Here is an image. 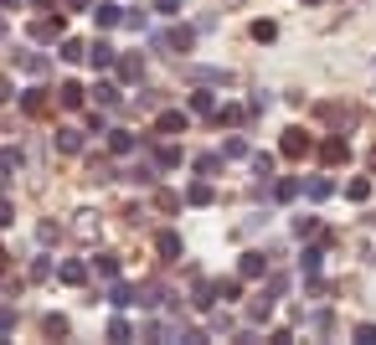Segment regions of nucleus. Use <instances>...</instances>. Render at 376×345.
Returning a JSON list of instances; mask_svg holds the SVG:
<instances>
[{"label": "nucleus", "mask_w": 376, "mask_h": 345, "mask_svg": "<svg viewBox=\"0 0 376 345\" xmlns=\"http://www.w3.org/2000/svg\"><path fill=\"white\" fill-rule=\"evenodd\" d=\"M216 124H222V129H237L242 119H248V109H237V103H216V114H212Z\"/></svg>", "instance_id": "6ab92c4d"}, {"label": "nucleus", "mask_w": 376, "mask_h": 345, "mask_svg": "<svg viewBox=\"0 0 376 345\" xmlns=\"http://www.w3.org/2000/svg\"><path fill=\"white\" fill-rule=\"evenodd\" d=\"M155 176H160V170H155V160H140V165H129V181H135V186H155Z\"/></svg>", "instance_id": "a878e982"}, {"label": "nucleus", "mask_w": 376, "mask_h": 345, "mask_svg": "<svg viewBox=\"0 0 376 345\" xmlns=\"http://www.w3.org/2000/svg\"><path fill=\"white\" fill-rule=\"evenodd\" d=\"M371 222H376V217H371Z\"/></svg>", "instance_id": "6e6d98bb"}, {"label": "nucleus", "mask_w": 376, "mask_h": 345, "mask_svg": "<svg viewBox=\"0 0 376 345\" xmlns=\"http://www.w3.org/2000/svg\"><path fill=\"white\" fill-rule=\"evenodd\" d=\"M191 83H202V88H222V83H232L227 68H191Z\"/></svg>", "instance_id": "ddd939ff"}, {"label": "nucleus", "mask_w": 376, "mask_h": 345, "mask_svg": "<svg viewBox=\"0 0 376 345\" xmlns=\"http://www.w3.org/2000/svg\"><path fill=\"white\" fill-rule=\"evenodd\" d=\"M16 68L31 73V78H41V73H47V57H41V52H16Z\"/></svg>", "instance_id": "412c9836"}, {"label": "nucleus", "mask_w": 376, "mask_h": 345, "mask_svg": "<svg viewBox=\"0 0 376 345\" xmlns=\"http://www.w3.org/2000/svg\"><path fill=\"white\" fill-rule=\"evenodd\" d=\"M155 253H160L165 263H175V258L186 253V243H181V232H160V237H155Z\"/></svg>", "instance_id": "9d476101"}, {"label": "nucleus", "mask_w": 376, "mask_h": 345, "mask_svg": "<svg viewBox=\"0 0 376 345\" xmlns=\"http://www.w3.org/2000/svg\"><path fill=\"white\" fill-rule=\"evenodd\" d=\"M93 21H98V31H114L119 21H124V6H114V0H103V6L93 11Z\"/></svg>", "instance_id": "4468645a"}, {"label": "nucleus", "mask_w": 376, "mask_h": 345, "mask_svg": "<svg viewBox=\"0 0 376 345\" xmlns=\"http://www.w3.org/2000/svg\"><path fill=\"white\" fill-rule=\"evenodd\" d=\"M83 98H88L83 83H62V88H57V103H62V109H83Z\"/></svg>", "instance_id": "f3484780"}, {"label": "nucleus", "mask_w": 376, "mask_h": 345, "mask_svg": "<svg viewBox=\"0 0 376 345\" xmlns=\"http://www.w3.org/2000/svg\"><path fill=\"white\" fill-rule=\"evenodd\" d=\"M155 201H160V211H181V196H170V191H160Z\"/></svg>", "instance_id": "49530a36"}, {"label": "nucleus", "mask_w": 376, "mask_h": 345, "mask_svg": "<svg viewBox=\"0 0 376 345\" xmlns=\"http://www.w3.org/2000/svg\"><path fill=\"white\" fill-rule=\"evenodd\" d=\"M242 155H248V139H237V134H232V139L222 144V160H242Z\"/></svg>", "instance_id": "e433bc0d"}, {"label": "nucleus", "mask_w": 376, "mask_h": 345, "mask_svg": "<svg viewBox=\"0 0 376 345\" xmlns=\"http://www.w3.org/2000/svg\"><path fill=\"white\" fill-rule=\"evenodd\" d=\"M21 109H26L31 119H41V114H47V88H31L26 98H21Z\"/></svg>", "instance_id": "5701e85b"}, {"label": "nucleus", "mask_w": 376, "mask_h": 345, "mask_svg": "<svg viewBox=\"0 0 376 345\" xmlns=\"http://www.w3.org/2000/svg\"><path fill=\"white\" fill-rule=\"evenodd\" d=\"M309 149H315V139H309L304 129H283V139H278V155L283 160H304Z\"/></svg>", "instance_id": "7ed1b4c3"}, {"label": "nucleus", "mask_w": 376, "mask_h": 345, "mask_svg": "<svg viewBox=\"0 0 376 345\" xmlns=\"http://www.w3.org/2000/svg\"><path fill=\"white\" fill-rule=\"evenodd\" d=\"M119 98H124V93H119V83H108V78L93 83V103H98V109H119Z\"/></svg>", "instance_id": "9b49d317"}, {"label": "nucleus", "mask_w": 376, "mask_h": 345, "mask_svg": "<svg viewBox=\"0 0 376 345\" xmlns=\"http://www.w3.org/2000/svg\"><path fill=\"white\" fill-rule=\"evenodd\" d=\"M155 47H160V52H191V47H196V26H170V31H160V36H155Z\"/></svg>", "instance_id": "f03ea898"}, {"label": "nucleus", "mask_w": 376, "mask_h": 345, "mask_svg": "<svg viewBox=\"0 0 376 345\" xmlns=\"http://www.w3.org/2000/svg\"><path fill=\"white\" fill-rule=\"evenodd\" d=\"M41 330H47L52 340H68V330H73V325H68V314H47V319H41Z\"/></svg>", "instance_id": "c85d7f7f"}, {"label": "nucleus", "mask_w": 376, "mask_h": 345, "mask_svg": "<svg viewBox=\"0 0 376 345\" xmlns=\"http://www.w3.org/2000/svg\"><path fill=\"white\" fill-rule=\"evenodd\" d=\"M304 6H320V0H304Z\"/></svg>", "instance_id": "864d4df0"}, {"label": "nucleus", "mask_w": 376, "mask_h": 345, "mask_svg": "<svg viewBox=\"0 0 376 345\" xmlns=\"http://www.w3.org/2000/svg\"><path fill=\"white\" fill-rule=\"evenodd\" d=\"M108 340H135V325H129L124 314H114L108 319Z\"/></svg>", "instance_id": "473e14b6"}, {"label": "nucleus", "mask_w": 376, "mask_h": 345, "mask_svg": "<svg viewBox=\"0 0 376 345\" xmlns=\"http://www.w3.org/2000/svg\"><path fill=\"white\" fill-rule=\"evenodd\" d=\"M320 232V217H294V237H315Z\"/></svg>", "instance_id": "4c0bfd02"}, {"label": "nucleus", "mask_w": 376, "mask_h": 345, "mask_svg": "<svg viewBox=\"0 0 376 345\" xmlns=\"http://www.w3.org/2000/svg\"><path fill=\"white\" fill-rule=\"evenodd\" d=\"M0 6H21V0H0Z\"/></svg>", "instance_id": "8fccbe9b"}, {"label": "nucleus", "mask_w": 376, "mask_h": 345, "mask_svg": "<svg viewBox=\"0 0 376 345\" xmlns=\"http://www.w3.org/2000/svg\"><path fill=\"white\" fill-rule=\"evenodd\" d=\"M371 170H376V149H371Z\"/></svg>", "instance_id": "3c124183"}, {"label": "nucleus", "mask_w": 376, "mask_h": 345, "mask_svg": "<svg viewBox=\"0 0 376 345\" xmlns=\"http://www.w3.org/2000/svg\"><path fill=\"white\" fill-rule=\"evenodd\" d=\"M108 304H114V309H129V304H135V284H114V289H108Z\"/></svg>", "instance_id": "cd10ccee"}, {"label": "nucleus", "mask_w": 376, "mask_h": 345, "mask_svg": "<svg viewBox=\"0 0 376 345\" xmlns=\"http://www.w3.org/2000/svg\"><path fill=\"white\" fill-rule=\"evenodd\" d=\"M16 222V206H11V196H0V227H11Z\"/></svg>", "instance_id": "c03bdc74"}, {"label": "nucleus", "mask_w": 376, "mask_h": 345, "mask_svg": "<svg viewBox=\"0 0 376 345\" xmlns=\"http://www.w3.org/2000/svg\"><path fill=\"white\" fill-rule=\"evenodd\" d=\"M181 201H186V206H212V201H216V191H212V181L202 176V181H191V186H186V196H181Z\"/></svg>", "instance_id": "6e6552de"}, {"label": "nucleus", "mask_w": 376, "mask_h": 345, "mask_svg": "<svg viewBox=\"0 0 376 345\" xmlns=\"http://www.w3.org/2000/svg\"><path fill=\"white\" fill-rule=\"evenodd\" d=\"M108 149H114V155H135V149H140V139L129 134V129H114V134H108Z\"/></svg>", "instance_id": "aec40b11"}, {"label": "nucleus", "mask_w": 376, "mask_h": 345, "mask_svg": "<svg viewBox=\"0 0 376 345\" xmlns=\"http://www.w3.org/2000/svg\"><path fill=\"white\" fill-rule=\"evenodd\" d=\"M150 6L160 11V16H181V0H150Z\"/></svg>", "instance_id": "37998d69"}, {"label": "nucleus", "mask_w": 376, "mask_h": 345, "mask_svg": "<svg viewBox=\"0 0 376 345\" xmlns=\"http://www.w3.org/2000/svg\"><path fill=\"white\" fill-rule=\"evenodd\" d=\"M11 330H16V309L0 304V335H11Z\"/></svg>", "instance_id": "a19ab883"}, {"label": "nucleus", "mask_w": 376, "mask_h": 345, "mask_svg": "<svg viewBox=\"0 0 376 345\" xmlns=\"http://www.w3.org/2000/svg\"><path fill=\"white\" fill-rule=\"evenodd\" d=\"M0 268H6V253H0Z\"/></svg>", "instance_id": "603ef678"}, {"label": "nucleus", "mask_w": 376, "mask_h": 345, "mask_svg": "<svg viewBox=\"0 0 376 345\" xmlns=\"http://www.w3.org/2000/svg\"><path fill=\"white\" fill-rule=\"evenodd\" d=\"M196 170H202V176H216V170H222V155H196Z\"/></svg>", "instance_id": "58836bf2"}, {"label": "nucleus", "mask_w": 376, "mask_h": 345, "mask_svg": "<svg viewBox=\"0 0 376 345\" xmlns=\"http://www.w3.org/2000/svg\"><path fill=\"white\" fill-rule=\"evenodd\" d=\"M320 268H325V243H309V248L299 253V273H304V278H320Z\"/></svg>", "instance_id": "0eeeda50"}, {"label": "nucleus", "mask_w": 376, "mask_h": 345, "mask_svg": "<svg viewBox=\"0 0 376 345\" xmlns=\"http://www.w3.org/2000/svg\"><path fill=\"white\" fill-rule=\"evenodd\" d=\"M320 160H325V165H345V160H350V144H345V139H325V144H320Z\"/></svg>", "instance_id": "2eb2a0df"}, {"label": "nucleus", "mask_w": 376, "mask_h": 345, "mask_svg": "<svg viewBox=\"0 0 376 345\" xmlns=\"http://www.w3.org/2000/svg\"><path fill=\"white\" fill-rule=\"evenodd\" d=\"M119 26H129V31H145L150 21H145V11H124V21H119Z\"/></svg>", "instance_id": "ea45409f"}, {"label": "nucleus", "mask_w": 376, "mask_h": 345, "mask_svg": "<svg viewBox=\"0 0 376 345\" xmlns=\"http://www.w3.org/2000/svg\"><path fill=\"white\" fill-rule=\"evenodd\" d=\"M150 160H155V170H175V165H181V149H175V144H160Z\"/></svg>", "instance_id": "b1692460"}, {"label": "nucleus", "mask_w": 376, "mask_h": 345, "mask_svg": "<svg viewBox=\"0 0 376 345\" xmlns=\"http://www.w3.org/2000/svg\"><path fill=\"white\" fill-rule=\"evenodd\" d=\"M278 36V21H253V41H273Z\"/></svg>", "instance_id": "c9c22d12"}, {"label": "nucleus", "mask_w": 376, "mask_h": 345, "mask_svg": "<svg viewBox=\"0 0 376 345\" xmlns=\"http://www.w3.org/2000/svg\"><path fill=\"white\" fill-rule=\"evenodd\" d=\"M0 36H6V21H0Z\"/></svg>", "instance_id": "5fc2aeb1"}, {"label": "nucleus", "mask_w": 376, "mask_h": 345, "mask_svg": "<svg viewBox=\"0 0 376 345\" xmlns=\"http://www.w3.org/2000/svg\"><path fill=\"white\" fill-rule=\"evenodd\" d=\"M114 57H119V52L108 47V41H93V47H88V62H93L98 73H108V68H114Z\"/></svg>", "instance_id": "dca6fc26"}, {"label": "nucleus", "mask_w": 376, "mask_h": 345, "mask_svg": "<svg viewBox=\"0 0 376 345\" xmlns=\"http://www.w3.org/2000/svg\"><path fill=\"white\" fill-rule=\"evenodd\" d=\"M294 196H299V181H289V176L273 181V201H294Z\"/></svg>", "instance_id": "72a5a7b5"}, {"label": "nucleus", "mask_w": 376, "mask_h": 345, "mask_svg": "<svg viewBox=\"0 0 376 345\" xmlns=\"http://www.w3.org/2000/svg\"><path fill=\"white\" fill-rule=\"evenodd\" d=\"M273 304H278V294H273V289H263L253 304H248V325H253V330H258V325H268V319H273Z\"/></svg>", "instance_id": "39448f33"}, {"label": "nucleus", "mask_w": 376, "mask_h": 345, "mask_svg": "<svg viewBox=\"0 0 376 345\" xmlns=\"http://www.w3.org/2000/svg\"><path fill=\"white\" fill-rule=\"evenodd\" d=\"M57 278H62V284H73V289H83L88 284V263H83V258H68V263L57 268Z\"/></svg>", "instance_id": "f8f14e48"}, {"label": "nucleus", "mask_w": 376, "mask_h": 345, "mask_svg": "<svg viewBox=\"0 0 376 345\" xmlns=\"http://www.w3.org/2000/svg\"><path fill=\"white\" fill-rule=\"evenodd\" d=\"M191 114H196V119H212V114H216V93H207V88L191 93Z\"/></svg>", "instance_id": "4be33fe9"}, {"label": "nucleus", "mask_w": 376, "mask_h": 345, "mask_svg": "<svg viewBox=\"0 0 376 345\" xmlns=\"http://www.w3.org/2000/svg\"><path fill=\"white\" fill-rule=\"evenodd\" d=\"M356 345H376V325H356Z\"/></svg>", "instance_id": "a18cd8bd"}, {"label": "nucleus", "mask_w": 376, "mask_h": 345, "mask_svg": "<svg viewBox=\"0 0 376 345\" xmlns=\"http://www.w3.org/2000/svg\"><path fill=\"white\" fill-rule=\"evenodd\" d=\"M36 237H41V243H57L62 227H57V222H41V227H36Z\"/></svg>", "instance_id": "79ce46f5"}, {"label": "nucleus", "mask_w": 376, "mask_h": 345, "mask_svg": "<svg viewBox=\"0 0 376 345\" xmlns=\"http://www.w3.org/2000/svg\"><path fill=\"white\" fill-rule=\"evenodd\" d=\"M11 98H16V83H11L6 73H0V103H11Z\"/></svg>", "instance_id": "de8ad7c7"}, {"label": "nucleus", "mask_w": 376, "mask_h": 345, "mask_svg": "<svg viewBox=\"0 0 376 345\" xmlns=\"http://www.w3.org/2000/svg\"><path fill=\"white\" fill-rule=\"evenodd\" d=\"M299 191H304V196H309V201H325V196H330V191H335V181H325V176H315V181H304Z\"/></svg>", "instance_id": "393cba45"}, {"label": "nucleus", "mask_w": 376, "mask_h": 345, "mask_svg": "<svg viewBox=\"0 0 376 345\" xmlns=\"http://www.w3.org/2000/svg\"><path fill=\"white\" fill-rule=\"evenodd\" d=\"M114 73H119V83H145V57L140 52H119L114 57Z\"/></svg>", "instance_id": "20e7f679"}, {"label": "nucleus", "mask_w": 376, "mask_h": 345, "mask_svg": "<svg viewBox=\"0 0 376 345\" xmlns=\"http://www.w3.org/2000/svg\"><path fill=\"white\" fill-rule=\"evenodd\" d=\"M181 129H186V114L181 109H165L160 119H155V134H181Z\"/></svg>", "instance_id": "a211bd4d"}, {"label": "nucleus", "mask_w": 376, "mask_h": 345, "mask_svg": "<svg viewBox=\"0 0 376 345\" xmlns=\"http://www.w3.org/2000/svg\"><path fill=\"white\" fill-rule=\"evenodd\" d=\"M237 278H268V253H242L237 258Z\"/></svg>", "instance_id": "423d86ee"}, {"label": "nucleus", "mask_w": 376, "mask_h": 345, "mask_svg": "<svg viewBox=\"0 0 376 345\" xmlns=\"http://www.w3.org/2000/svg\"><path fill=\"white\" fill-rule=\"evenodd\" d=\"M216 289V299H227V304H232V299L242 294V278H222V284H212Z\"/></svg>", "instance_id": "f704fd0d"}, {"label": "nucleus", "mask_w": 376, "mask_h": 345, "mask_svg": "<svg viewBox=\"0 0 376 345\" xmlns=\"http://www.w3.org/2000/svg\"><path fill=\"white\" fill-rule=\"evenodd\" d=\"M93 273H98V278H119V258H114V253H98V258H93Z\"/></svg>", "instance_id": "2f4dec72"}, {"label": "nucleus", "mask_w": 376, "mask_h": 345, "mask_svg": "<svg viewBox=\"0 0 376 345\" xmlns=\"http://www.w3.org/2000/svg\"><path fill=\"white\" fill-rule=\"evenodd\" d=\"M26 36L31 41H62V36H68V16H41V21L26 26Z\"/></svg>", "instance_id": "f257e3e1"}, {"label": "nucleus", "mask_w": 376, "mask_h": 345, "mask_svg": "<svg viewBox=\"0 0 376 345\" xmlns=\"http://www.w3.org/2000/svg\"><path fill=\"white\" fill-rule=\"evenodd\" d=\"M88 6H93V0H68V11H88Z\"/></svg>", "instance_id": "09e8293b"}, {"label": "nucleus", "mask_w": 376, "mask_h": 345, "mask_svg": "<svg viewBox=\"0 0 376 345\" xmlns=\"http://www.w3.org/2000/svg\"><path fill=\"white\" fill-rule=\"evenodd\" d=\"M88 57V41H78V36H62V62H83Z\"/></svg>", "instance_id": "c756f323"}, {"label": "nucleus", "mask_w": 376, "mask_h": 345, "mask_svg": "<svg viewBox=\"0 0 376 345\" xmlns=\"http://www.w3.org/2000/svg\"><path fill=\"white\" fill-rule=\"evenodd\" d=\"M57 155H83V129H73V124L57 129Z\"/></svg>", "instance_id": "1a4fd4ad"}, {"label": "nucleus", "mask_w": 376, "mask_h": 345, "mask_svg": "<svg viewBox=\"0 0 376 345\" xmlns=\"http://www.w3.org/2000/svg\"><path fill=\"white\" fill-rule=\"evenodd\" d=\"M248 160H253V176L258 181H273V165H278L273 155H263V149H258V155H248Z\"/></svg>", "instance_id": "7c9ffc66"}, {"label": "nucleus", "mask_w": 376, "mask_h": 345, "mask_svg": "<svg viewBox=\"0 0 376 345\" xmlns=\"http://www.w3.org/2000/svg\"><path fill=\"white\" fill-rule=\"evenodd\" d=\"M345 201H371V176H356V181H345Z\"/></svg>", "instance_id": "bb28decb"}]
</instances>
